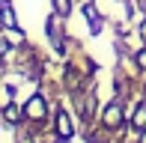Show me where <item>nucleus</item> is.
Listing matches in <instances>:
<instances>
[{
    "mask_svg": "<svg viewBox=\"0 0 146 143\" xmlns=\"http://www.w3.org/2000/svg\"><path fill=\"white\" fill-rule=\"evenodd\" d=\"M119 122H122V107L113 101V105L108 107V113H104V125H108V128H116Z\"/></svg>",
    "mask_w": 146,
    "mask_h": 143,
    "instance_id": "f03ea898",
    "label": "nucleus"
},
{
    "mask_svg": "<svg viewBox=\"0 0 146 143\" xmlns=\"http://www.w3.org/2000/svg\"><path fill=\"white\" fill-rule=\"evenodd\" d=\"M137 63H140V66L146 69V51H143V54H137Z\"/></svg>",
    "mask_w": 146,
    "mask_h": 143,
    "instance_id": "0eeeda50",
    "label": "nucleus"
},
{
    "mask_svg": "<svg viewBox=\"0 0 146 143\" xmlns=\"http://www.w3.org/2000/svg\"><path fill=\"white\" fill-rule=\"evenodd\" d=\"M3 116H6L9 122H18V119H21V107H18V105H6Z\"/></svg>",
    "mask_w": 146,
    "mask_h": 143,
    "instance_id": "20e7f679",
    "label": "nucleus"
},
{
    "mask_svg": "<svg viewBox=\"0 0 146 143\" xmlns=\"http://www.w3.org/2000/svg\"><path fill=\"white\" fill-rule=\"evenodd\" d=\"M57 128H60V134H63V137H72V122H69V116H66V113L57 116Z\"/></svg>",
    "mask_w": 146,
    "mask_h": 143,
    "instance_id": "7ed1b4c3",
    "label": "nucleus"
},
{
    "mask_svg": "<svg viewBox=\"0 0 146 143\" xmlns=\"http://www.w3.org/2000/svg\"><path fill=\"white\" fill-rule=\"evenodd\" d=\"M131 122H134V128H137V131H143V128H146V110L140 107V110L134 113V119H131Z\"/></svg>",
    "mask_w": 146,
    "mask_h": 143,
    "instance_id": "39448f33",
    "label": "nucleus"
},
{
    "mask_svg": "<svg viewBox=\"0 0 146 143\" xmlns=\"http://www.w3.org/2000/svg\"><path fill=\"white\" fill-rule=\"evenodd\" d=\"M24 113H27L30 119H42V116L48 113V107H45V99H42V95L30 99V101H27V110H24Z\"/></svg>",
    "mask_w": 146,
    "mask_h": 143,
    "instance_id": "f257e3e1",
    "label": "nucleus"
},
{
    "mask_svg": "<svg viewBox=\"0 0 146 143\" xmlns=\"http://www.w3.org/2000/svg\"><path fill=\"white\" fill-rule=\"evenodd\" d=\"M140 33H143V39H146V21H143V27H140Z\"/></svg>",
    "mask_w": 146,
    "mask_h": 143,
    "instance_id": "6e6552de",
    "label": "nucleus"
},
{
    "mask_svg": "<svg viewBox=\"0 0 146 143\" xmlns=\"http://www.w3.org/2000/svg\"><path fill=\"white\" fill-rule=\"evenodd\" d=\"M54 6H57V15H69L72 12V0H54Z\"/></svg>",
    "mask_w": 146,
    "mask_h": 143,
    "instance_id": "423d86ee",
    "label": "nucleus"
}]
</instances>
